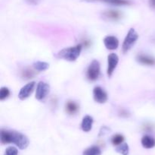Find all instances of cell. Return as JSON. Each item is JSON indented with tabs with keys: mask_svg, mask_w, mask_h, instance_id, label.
Wrapping results in <instances>:
<instances>
[{
	"mask_svg": "<svg viewBox=\"0 0 155 155\" xmlns=\"http://www.w3.org/2000/svg\"><path fill=\"white\" fill-rule=\"evenodd\" d=\"M1 142L2 144L14 143L21 150L26 149L29 145V140L27 137L15 131L2 130Z\"/></svg>",
	"mask_w": 155,
	"mask_h": 155,
	"instance_id": "1",
	"label": "cell"
},
{
	"mask_svg": "<svg viewBox=\"0 0 155 155\" xmlns=\"http://www.w3.org/2000/svg\"><path fill=\"white\" fill-rule=\"evenodd\" d=\"M82 48H83V45L78 44L74 46L63 49L58 53V57L70 61V62H74V61L77 60L80 56Z\"/></svg>",
	"mask_w": 155,
	"mask_h": 155,
	"instance_id": "2",
	"label": "cell"
},
{
	"mask_svg": "<svg viewBox=\"0 0 155 155\" xmlns=\"http://www.w3.org/2000/svg\"><path fill=\"white\" fill-rule=\"evenodd\" d=\"M138 38H139V34L137 32L134 30L133 28H131L129 30L128 33L126 36L125 39H124V43L122 46L123 53H126L131 50L132 47L135 45V43L137 41Z\"/></svg>",
	"mask_w": 155,
	"mask_h": 155,
	"instance_id": "3",
	"label": "cell"
},
{
	"mask_svg": "<svg viewBox=\"0 0 155 155\" xmlns=\"http://www.w3.org/2000/svg\"><path fill=\"white\" fill-rule=\"evenodd\" d=\"M100 74V64L97 60H93L87 69V78L89 81H95Z\"/></svg>",
	"mask_w": 155,
	"mask_h": 155,
	"instance_id": "4",
	"label": "cell"
},
{
	"mask_svg": "<svg viewBox=\"0 0 155 155\" xmlns=\"http://www.w3.org/2000/svg\"><path fill=\"white\" fill-rule=\"evenodd\" d=\"M49 85L44 81H40L37 84L36 92V98L38 100H42L46 97L49 93Z\"/></svg>",
	"mask_w": 155,
	"mask_h": 155,
	"instance_id": "5",
	"label": "cell"
},
{
	"mask_svg": "<svg viewBox=\"0 0 155 155\" xmlns=\"http://www.w3.org/2000/svg\"><path fill=\"white\" fill-rule=\"evenodd\" d=\"M35 84L36 83H35L34 81L30 82V83L24 85V86L21 88L19 94H18V97H19L20 100H26V99L28 98V97L31 95L33 90H34Z\"/></svg>",
	"mask_w": 155,
	"mask_h": 155,
	"instance_id": "6",
	"label": "cell"
},
{
	"mask_svg": "<svg viewBox=\"0 0 155 155\" xmlns=\"http://www.w3.org/2000/svg\"><path fill=\"white\" fill-rule=\"evenodd\" d=\"M118 62H119V58L118 56L115 53H110L108 56H107V75L110 77L112 75L114 71L116 68Z\"/></svg>",
	"mask_w": 155,
	"mask_h": 155,
	"instance_id": "7",
	"label": "cell"
},
{
	"mask_svg": "<svg viewBox=\"0 0 155 155\" xmlns=\"http://www.w3.org/2000/svg\"><path fill=\"white\" fill-rule=\"evenodd\" d=\"M94 100L99 103H104L107 100V94L101 87H95L93 90Z\"/></svg>",
	"mask_w": 155,
	"mask_h": 155,
	"instance_id": "8",
	"label": "cell"
},
{
	"mask_svg": "<svg viewBox=\"0 0 155 155\" xmlns=\"http://www.w3.org/2000/svg\"><path fill=\"white\" fill-rule=\"evenodd\" d=\"M104 44L107 50H114L117 49L119 46V40L114 36H107L104 39Z\"/></svg>",
	"mask_w": 155,
	"mask_h": 155,
	"instance_id": "9",
	"label": "cell"
},
{
	"mask_svg": "<svg viewBox=\"0 0 155 155\" xmlns=\"http://www.w3.org/2000/svg\"><path fill=\"white\" fill-rule=\"evenodd\" d=\"M103 16L110 21H118L122 18V13L117 10H107L103 13Z\"/></svg>",
	"mask_w": 155,
	"mask_h": 155,
	"instance_id": "10",
	"label": "cell"
},
{
	"mask_svg": "<svg viewBox=\"0 0 155 155\" xmlns=\"http://www.w3.org/2000/svg\"><path fill=\"white\" fill-rule=\"evenodd\" d=\"M138 62L141 64L146 65H155V59L148 55L140 54L136 58Z\"/></svg>",
	"mask_w": 155,
	"mask_h": 155,
	"instance_id": "11",
	"label": "cell"
},
{
	"mask_svg": "<svg viewBox=\"0 0 155 155\" xmlns=\"http://www.w3.org/2000/svg\"><path fill=\"white\" fill-rule=\"evenodd\" d=\"M92 124H93V119L90 115H86L83 117V121H82L81 127L83 131L88 132L92 129Z\"/></svg>",
	"mask_w": 155,
	"mask_h": 155,
	"instance_id": "12",
	"label": "cell"
},
{
	"mask_svg": "<svg viewBox=\"0 0 155 155\" xmlns=\"http://www.w3.org/2000/svg\"><path fill=\"white\" fill-rule=\"evenodd\" d=\"M141 142L145 148L151 149L155 147V139L150 135H145L142 137Z\"/></svg>",
	"mask_w": 155,
	"mask_h": 155,
	"instance_id": "13",
	"label": "cell"
},
{
	"mask_svg": "<svg viewBox=\"0 0 155 155\" xmlns=\"http://www.w3.org/2000/svg\"><path fill=\"white\" fill-rule=\"evenodd\" d=\"M79 106L74 101H68L66 103V111L68 113L73 115L78 112Z\"/></svg>",
	"mask_w": 155,
	"mask_h": 155,
	"instance_id": "14",
	"label": "cell"
},
{
	"mask_svg": "<svg viewBox=\"0 0 155 155\" xmlns=\"http://www.w3.org/2000/svg\"><path fill=\"white\" fill-rule=\"evenodd\" d=\"M83 155H101V150L98 146H91L83 151Z\"/></svg>",
	"mask_w": 155,
	"mask_h": 155,
	"instance_id": "15",
	"label": "cell"
},
{
	"mask_svg": "<svg viewBox=\"0 0 155 155\" xmlns=\"http://www.w3.org/2000/svg\"><path fill=\"white\" fill-rule=\"evenodd\" d=\"M33 67L36 71H45L49 67V65L45 62H36L33 64Z\"/></svg>",
	"mask_w": 155,
	"mask_h": 155,
	"instance_id": "16",
	"label": "cell"
},
{
	"mask_svg": "<svg viewBox=\"0 0 155 155\" xmlns=\"http://www.w3.org/2000/svg\"><path fill=\"white\" fill-rule=\"evenodd\" d=\"M116 151L122 155H128L129 154V146L128 144L124 143L120 145H118L116 148Z\"/></svg>",
	"mask_w": 155,
	"mask_h": 155,
	"instance_id": "17",
	"label": "cell"
},
{
	"mask_svg": "<svg viewBox=\"0 0 155 155\" xmlns=\"http://www.w3.org/2000/svg\"><path fill=\"white\" fill-rule=\"evenodd\" d=\"M124 141V137L122 135H120V134H117V135H115L112 137L111 138V142L114 145H120V144H123Z\"/></svg>",
	"mask_w": 155,
	"mask_h": 155,
	"instance_id": "18",
	"label": "cell"
},
{
	"mask_svg": "<svg viewBox=\"0 0 155 155\" xmlns=\"http://www.w3.org/2000/svg\"><path fill=\"white\" fill-rule=\"evenodd\" d=\"M103 1L114 5H126L130 4L128 0H103Z\"/></svg>",
	"mask_w": 155,
	"mask_h": 155,
	"instance_id": "19",
	"label": "cell"
},
{
	"mask_svg": "<svg viewBox=\"0 0 155 155\" xmlns=\"http://www.w3.org/2000/svg\"><path fill=\"white\" fill-rule=\"evenodd\" d=\"M35 75V72L30 68H25L24 70H23L22 74H21V76H22L25 79H30L33 78V76Z\"/></svg>",
	"mask_w": 155,
	"mask_h": 155,
	"instance_id": "20",
	"label": "cell"
},
{
	"mask_svg": "<svg viewBox=\"0 0 155 155\" xmlns=\"http://www.w3.org/2000/svg\"><path fill=\"white\" fill-rule=\"evenodd\" d=\"M10 95V91L6 87H2L0 90V100H4Z\"/></svg>",
	"mask_w": 155,
	"mask_h": 155,
	"instance_id": "21",
	"label": "cell"
},
{
	"mask_svg": "<svg viewBox=\"0 0 155 155\" xmlns=\"http://www.w3.org/2000/svg\"><path fill=\"white\" fill-rule=\"evenodd\" d=\"M4 155H18V150L15 147H8L5 151Z\"/></svg>",
	"mask_w": 155,
	"mask_h": 155,
	"instance_id": "22",
	"label": "cell"
},
{
	"mask_svg": "<svg viewBox=\"0 0 155 155\" xmlns=\"http://www.w3.org/2000/svg\"><path fill=\"white\" fill-rule=\"evenodd\" d=\"M149 5L151 8L153 9H155V0H149Z\"/></svg>",
	"mask_w": 155,
	"mask_h": 155,
	"instance_id": "23",
	"label": "cell"
},
{
	"mask_svg": "<svg viewBox=\"0 0 155 155\" xmlns=\"http://www.w3.org/2000/svg\"><path fill=\"white\" fill-rule=\"evenodd\" d=\"M27 1H28L30 3H33V4H36V3H37V2L39 1V0H27Z\"/></svg>",
	"mask_w": 155,
	"mask_h": 155,
	"instance_id": "24",
	"label": "cell"
},
{
	"mask_svg": "<svg viewBox=\"0 0 155 155\" xmlns=\"http://www.w3.org/2000/svg\"><path fill=\"white\" fill-rule=\"evenodd\" d=\"M152 42L154 43H155V35L154 36H153V38H152Z\"/></svg>",
	"mask_w": 155,
	"mask_h": 155,
	"instance_id": "25",
	"label": "cell"
}]
</instances>
